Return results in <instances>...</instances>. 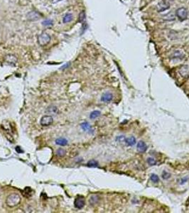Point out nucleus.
<instances>
[{
	"mask_svg": "<svg viewBox=\"0 0 189 213\" xmlns=\"http://www.w3.org/2000/svg\"><path fill=\"white\" fill-rule=\"evenodd\" d=\"M50 111V113L55 114V113L57 112V108H56V107H48L46 111Z\"/></svg>",
	"mask_w": 189,
	"mask_h": 213,
	"instance_id": "cd10ccee",
	"label": "nucleus"
},
{
	"mask_svg": "<svg viewBox=\"0 0 189 213\" xmlns=\"http://www.w3.org/2000/svg\"><path fill=\"white\" fill-rule=\"evenodd\" d=\"M53 119L52 116H51V115L43 116L41 118V121H40V123H41L42 126H44V127H47V126L51 125V124H53Z\"/></svg>",
	"mask_w": 189,
	"mask_h": 213,
	"instance_id": "39448f33",
	"label": "nucleus"
},
{
	"mask_svg": "<svg viewBox=\"0 0 189 213\" xmlns=\"http://www.w3.org/2000/svg\"><path fill=\"white\" fill-rule=\"evenodd\" d=\"M150 180L153 182V183H157L159 182V176L157 175H156V174H154V173H152V174L151 175Z\"/></svg>",
	"mask_w": 189,
	"mask_h": 213,
	"instance_id": "4be33fe9",
	"label": "nucleus"
},
{
	"mask_svg": "<svg viewBox=\"0 0 189 213\" xmlns=\"http://www.w3.org/2000/svg\"><path fill=\"white\" fill-rule=\"evenodd\" d=\"M170 7V4L167 0H162L157 4V9L159 12H162L166 10L169 9Z\"/></svg>",
	"mask_w": 189,
	"mask_h": 213,
	"instance_id": "20e7f679",
	"label": "nucleus"
},
{
	"mask_svg": "<svg viewBox=\"0 0 189 213\" xmlns=\"http://www.w3.org/2000/svg\"><path fill=\"white\" fill-rule=\"evenodd\" d=\"M98 201H99V197H98V195H92V196H91L89 202H90V203L91 204V205H95V204H97L98 203Z\"/></svg>",
	"mask_w": 189,
	"mask_h": 213,
	"instance_id": "dca6fc26",
	"label": "nucleus"
},
{
	"mask_svg": "<svg viewBox=\"0 0 189 213\" xmlns=\"http://www.w3.org/2000/svg\"><path fill=\"white\" fill-rule=\"evenodd\" d=\"M50 41H51V37L49 36L48 34L46 33H41L38 38V42H39V45L41 46H46L50 42Z\"/></svg>",
	"mask_w": 189,
	"mask_h": 213,
	"instance_id": "7ed1b4c3",
	"label": "nucleus"
},
{
	"mask_svg": "<svg viewBox=\"0 0 189 213\" xmlns=\"http://www.w3.org/2000/svg\"><path fill=\"white\" fill-rule=\"evenodd\" d=\"M179 73L183 77H187L189 75V67L188 65H183L180 68Z\"/></svg>",
	"mask_w": 189,
	"mask_h": 213,
	"instance_id": "f8f14e48",
	"label": "nucleus"
},
{
	"mask_svg": "<svg viewBox=\"0 0 189 213\" xmlns=\"http://www.w3.org/2000/svg\"><path fill=\"white\" fill-rule=\"evenodd\" d=\"M184 53H183L182 51L180 50H176L173 52L172 55V58L173 59H178V60H182L184 58Z\"/></svg>",
	"mask_w": 189,
	"mask_h": 213,
	"instance_id": "6e6552de",
	"label": "nucleus"
},
{
	"mask_svg": "<svg viewBox=\"0 0 189 213\" xmlns=\"http://www.w3.org/2000/svg\"><path fill=\"white\" fill-rule=\"evenodd\" d=\"M85 13L84 11H83L79 14V19H78V21H79V22L82 23L85 21Z\"/></svg>",
	"mask_w": 189,
	"mask_h": 213,
	"instance_id": "5701e85b",
	"label": "nucleus"
},
{
	"mask_svg": "<svg viewBox=\"0 0 189 213\" xmlns=\"http://www.w3.org/2000/svg\"><path fill=\"white\" fill-rule=\"evenodd\" d=\"M87 165L88 167H90V168H96L98 166V162L95 160H90L88 161Z\"/></svg>",
	"mask_w": 189,
	"mask_h": 213,
	"instance_id": "6ab92c4d",
	"label": "nucleus"
},
{
	"mask_svg": "<svg viewBox=\"0 0 189 213\" xmlns=\"http://www.w3.org/2000/svg\"><path fill=\"white\" fill-rule=\"evenodd\" d=\"M5 61H7L8 63L15 65L17 62V58L13 55H8L5 58Z\"/></svg>",
	"mask_w": 189,
	"mask_h": 213,
	"instance_id": "9b49d317",
	"label": "nucleus"
},
{
	"mask_svg": "<svg viewBox=\"0 0 189 213\" xmlns=\"http://www.w3.org/2000/svg\"><path fill=\"white\" fill-rule=\"evenodd\" d=\"M80 127H81V128L83 129L84 131H88V132H92L93 133V129H92V128H91V126L90 125V124L88 123V122H87V121H85V122H83V123H82V124H80Z\"/></svg>",
	"mask_w": 189,
	"mask_h": 213,
	"instance_id": "4468645a",
	"label": "nucleus"
},
{
	"mask_svg": "<svg viewBox=\"0 0 189 213\" xmlns=\"http://www.w3.org/2000/svg\"><path fill=\"white\" fill-rule=\"evenodd\" d=\"M73 19V15L71 14H65V16L63 17V23H69L71 22Z\"/></svg>",
	"mask_w": 189,
	"mask_h": 213,
	"instance_id": "aec40b11",
	"label": "nucleus"
},
{
	"mask_svg": "<svg viewBox=\"0 0 189 213\" xmlns=\"http://www.w3.org/2000/svg\"><path fill=\"white\" fill-rule=\"evenodd\" d=\"M113 99V95L111 92H106L101 97V101L104 102H109Z\"/></svg>",
	"mask_w": 189,
	"mask_h": 213,
	"instance_id": "0eeeda50",
	"label": "nucleus"
},
{
	"mask_svg": "<svg viewBox=\"0 0 189 213\" xmlns=\"http://www.w3.org/2000/svg\"><path fill=\"white\" fill-rule=\"evenodd\" d=\"M137 150L138 151L141 153L145 152L147 150V146L145 143V142L142 141H139L137 143Z\"/></svg>",
	"mask_w": 189,
	"mask_h": 213,
	"instance_id": "1a4fd4ad",
	"label": "nucleus"
},
{
	"mask_svg": "<svg viewBox=\"0 0 189 213\" xmlns=\"http://www.w3.org/2000/svg\"><path fill=\"white\" fill-rule=\"evenodd\" d=\"M56 154H57V156H60V157H63L65 154V151L64 149H59L57 150Z\"/></svg>",
	"mask_w": 189,
	"mask_h": 213,
	"instance_id": "a878e982",
	"label": "nucleus"
},
{
	"mask_svg": "<svg viewBox=\"0 0 189 213\" xmlns=\"http://www.w3.org/2000/svg\"><path fill=\"white\" fill-rule=\"evenodd\" d=\"M171 173H170L169 172L166 171H163L162 172L161 178H163V180H168V179H169L171 178Z\"/></svg>",
	"mask_w": 189,
	"mask_h": 213,
	"instance_id": "412c9836",
	"label": "nucleus"
},
{
	"mask_svg": "<svg viewBox=\"0 0 189 213\" xmlns=\"http://www.w3.org/2000/svg\"><path fill=\"white\" fill-rule=\"evenodd\" d=\"M100 115H101L100 111H98V110H95V111L91 112V114L90 115V118L91 119H96L98 117H99Z\"/></svg>",
	"mask_w": 189,
	"mask_h": 213,
	"instance_id": "a211bd4d",
	"label": "nucleus"
},
{
	"mask_svg": "<svg viewBox=\"0 0 189 213\" xmlns=\"http://www.w3.org/2000/svg\"><path fill=\"white\" fill-rule=\"evenodd\" d=\"M188 178H187V177H186V178H182V179L181 180V183H180V184L183 185V183H185L188 181Z\"/></svg>",
	"mask_w": 189,
	"mask_h": 213,
	"instance_id": "c756f323",
	"label": "nucleus"
},
{
	"mask_svg": "<svg viewBox=\"0 0 189 213\" xmlns=\"http://www.w3.org/2000/svg\"><path fill=\"white\" fill-rule=\"evenodd\" d=\"M42 24L43 26H51L53 24V21L51 19H47V20L43 21Z\"/></svg>",
	"mask_w": 189,
	"mask_h": 213,
	"instance_id": "bb28decb",
	"label": "nucleus"
},
{
	"mask_svg": "<svg viewBox=\"0 0 189 213\" xmlns=\"http://www.w3.org/2000/svg\"><path fill=\"white\" fill-rule=\"evenodd\" d=\"M187 203H188V204H189V197H188V202H187Z\"/></svg>",
	"mask_w": 189,
	"mask_h": 213,
	"instance_id": "7c9ffc66",
	"label": "nucleus"
},
{
	"mask_svg": "<svg viewBox=\"0 0 189 213\" xmlns=\"http://www.w3.org/2000/svg\"><path fill=\"white\" fill-rule=\"evenodd\" d=\"M21 202V197L16 193H12L9 195L7 198L6 204L9 207H14L17 206Z\"/></svg>",
	"mask_w": 189,
	"mask_h": 213,
	"instance_id": "f257e3e1",
	"label": "nucleus"
},
{
	"mask_svg": "<svg viewBox=\"0 0 189 213\" xmlns=\"http://www.w3.org/2000/svg\"><path fill=\"white\" fill-rule=\"evenodd\" d=\"M147 163L149 165H151V166L157 165V161H156V160H155L154 158H151V157L150 158H148Z\"/></svg>",
	"mask_w": 189,
	"mask_h": 213,
	"instance_id": "b1692460",
	"label": "nucleus"
},
{
	"mask_svg": "<svg viewBox=\"0 0 189 213\" xmlns=\"http://www.w3.org/2000/svg\"><path fill=\"white\" fill-rule=\"evenodd\" d=\"M28 19L31 21H36L40 18L41 15L37 12H31L28 14Z\"/></svg>",
	"mask_w": 189,
	"mask_h": 213,
	"instance_id": "9d476101",
	"label": "nucleus"
},
{
	"mask_svg": "<svg viewBox=\"0 0 189 213\" xmlns=\"http://www.w3.org/2000/svg\"><path fill=\"white\" fill-rule=\"evenodd\" d=\"M125 141L126 144L129 146H134V145H135L136 142H137V141H136V139H135V137H128V138L125 139Z\"/></svg>",
	"mask_w": 189,
	"mask_h": 213,
	"instance_id": "ddd939ff",
	"label": "nucleus"
},
{
	"mask_svg": "<svg viewBox=\"0 0 189 213\" xmlns=\"http://www.w3.org/2000/svg\"><path fill=\"white\" fill-rule=\"evenodd\" d=\"M33 190L31 188H29V187H26L25 189H24V194H25V193H26L27 194V195H26V197H29V196H31V195H32V193Z\"/></svg>",
	"mask_w": 189,
	"mask_h": 213,
	"instance_id": "393cba45",
	"label": "nucleus"
},
{
	"mask_svg": "<svg viewBox=\"0 0 189 213\" xmlns=\"http://www.w3.org/2000/svg\"><path fill=\"white\" fill-rule=\"evenodd\" d=\"M85 200L84 197L82 196L77 197V198H75V200L74 201L75 207L77 209H79V210L82 209L85 206Z\"/></svg>",
	"mask_w": 189,
	"mask_h": 213,
	"instance_id": "423d86ee",
	"label": "nucleus"
},
{
	"mask_svg": "<svg viewBox=\"0 0 189 213\" xmlns=\"http://www.w3.org/2000/svg\"><path fill=\"white\" fill-rule=\"evenodd\" d=\"M163 19L165 21H173L175 19V15L173 13L170 12L167 14L166 15L163 16Z\"/></svg>",
	"mask_w": 189,
	"mask_h": 213,
	"instance_id": "f3484780",
	"label": "nucleus"
},
{
	"mask_svg": "<svg viewBox=\"0 0 189 213\" xmlns=\"http://www.w3.org/2000/svg\"><path fill=\"white\" fill-rule=\"evenodd\" d=\"M176 16L180 21H184L188 17V10L185 7H180L176 12Z\"/></svg>",
	"mask_w": 189,
	"mask_h": 213,
	"instance_id": "f03ea898",
	"label": "nucleus"
},
{
	"mask_svg": "<svg viewBox=\"0 0 189 213\" xmlns=\"http://www.w3.org/2000/svg\"><path fill=\"white\" fill-rule=\"evenodd\" d=\"M16 151L18 153H23L24 151H23V150L20 148L19 146H16Z\"/></svg>",
	"mask_w": 189,
	"mask_h": 213,
	"instance_id": "c85d7f7f",
	"label": "nucleus"
},
{
	"mask_svg": "<svg viewBox=\"0 0 189 213\" xmlns=\"http://www.w3.org/2000/svg\"><path fill=\"white\" fill-rule=\"evenodd\" d=\"M55 143L57 145H59V146H66L68 144V140L65 139V138H58L55 140Z\"/></svg>",
	"mask_w": 189,
	"mask_h": 213,
	"instance_id": "2eb2a0df",
	"label": "nucleus"
}]
</instances>
